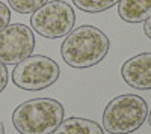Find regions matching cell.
I'll return each instance as SVG.
<instances>
[{
  "label": "cell",
  "mask_w": 151,
  "mask_h": 134,
  "mask_svg": "<svg viewBox=\"0 0 151 134\" xmlns=\"http://www.w3.org/2000/svg\"><path fill=\"white\" fill-rule=\"evenodd\" d=\"M110 41L103 30L85 24L71 30L60 45L64 62L76 69L98 65L107 56Z\"/></svg>",
  "instance_id": "1"
},
{
  "label": "cell",
  "mask_w": 151,
  "mask_h": 134,
  "mask_svg": "<svg viewBox=\"0 0 151 134\" xmlns=\"http://www.w3.org/2000/svg\"><path fill=\"white\" fill-rule=\"evenodd\" d=\"M64 120V105L53 98L21 103L12 113V124L20 134H52Z\"/></svg>",
  "instance_id": "2"
},
{
  "label": "cell",
  "mask_w": 151,
  "mask_h": 134,
  "mask_svg": "<svg viewBox=\"0 0 151 134\" xmlns=\"http://www.w3.org/2000/svg\"><path fill=\"white\" fill-rule=\"evenodd\" d=\"M148 116L147 101L139 95L125 93L109 101L103 113V130L109 134H132Z\"/></svg>",
  "instance_id": "3"
},
{
  "label": "cell",
  "mask_w": 151,
  "mask_h": 134,
  "mask_svg": "<svg viewBox=\"0 0 151 134\" xmlns=\"http://www.w3.org/2000/svg\"><path fill=\"white\" fill-rule=\"evenodd\" d=\"M76 23V12L73 6L64 0H52L32 12V29L48 39L67 36Z\"/></svg>",
  "instance_id": "4"
},
{
  "label": "cell",
  "mask_w": 151,
  "mask_h": 134,
  "mask_svg": "<svg viewBox=\"0 0 151 134\" xmlns=\"http://www.w3.org/2000/svg\"><path fill=\"white\" fill-rule=\"evenodd\" d=\"M59 74V65L53 59L42 54H30L17 63L12 71V81L17 88L24 91H42L53 86Z\"/></svg>",
  "instance_id": "5"
},
{
  "label": "cell",
  "mask_w": 151,
  "mask_h": 134,
  "mask_svg": "<svg viewBox=\"0 0 151 134\" xmlns=\"http://www.w3.org/2000/svg\"><path fill=\"white\" fill-rule=\"evenodd\" d=\"M35 50V36L30 27L23 23L8 24L0 30V62L5 65L18 63Z\"/></svg>",
  "instance_id": "6"
},
{
  "label": "cell",
  "mask_w": 151,
  "mask_h": 134,
  "mask_svg": "<svg viewBox=\"0 0 151 134\" xmlns=\"http://www.w3.org/2000/svg\"><path fill=\"white\" fill-rule=\"evenodd\" d=\"M121 77L129 86L137 91L151 89V51L125 60L121 66Z\"/></svg>",
  "instance_id": "7"
},
{
  "label": "cell",
  "mask_w": 151,
  "mask_h": 134,
  "mask_svg": "<svg viewBox=\"0 0 151 134\" xmlns=\"http://www.w3.org/2000/svg\"><path fill=\"white\" fill-rule=\"evenodd\" d=\"M118 15L125 23H144L151 17V0H119Z\"/></svg>",
  "instance_id": "8"
},
{
  "label": "cell",
  "mask_w": 151,
  "mask_h": 134,
  "mask_svg": "<svg viewBox=\"0 0 151 134\" xmlns=\"http://www.w3.org/2000/svg\"><path fill=\"white\" fill-rule=\"evenodd\" d=\"M52 134H104V131L95 120L85 118H70L62 120Z\"/></svg>",
  "instance_id": "9"
},
{
  "label": "cell",
  "mask_w": 151,
  "mask_h": 134,
  "mask_svg": "<svg viewBox=\"0 0 151 134\" xmlns=\"http://www.w3.org/2000/svg\"><path fill=\"white\" fill-rule=\"evenodd\" d=\"M118 2L119 0H73L76 8L88 14H98V12L107 11L112 6L118 5Z\"/></svg>",
  "instance_id": "10"
},
{
  "label": "cell",
  "mask_w": 151,
  "mask_h": 134,
  "mask_svg": "<svg viewBox=\"0 0 151 134\" xmlns=\"http://www.w3.org/2000/svg\"><path fill=\"white\" fill-rule=\"evenodd\" d=\"M47 2L48 0H8L12 11L18 12V14H32Z\"/></svg>",
  "instance_id": "11"
},
{
  "label": "cell",
  "mask_w": 151,
  "mask_h": 134,
  "mask_svg": "<svg viewBox=\"0 0 151 134\" xmlns=\"http://www.w3.org/2000/svg\"><path fill=\"white\" fill-rule=\"evenodd\" d=\"M9 21H11V11L3 2H0V30L5 29L9 24Z\"/></svg>",
  "instance_id": "12"
},
{
  "label": "cell",
  "mask_w": 151,
  "mask_h": 134,
  "mask_svg": "<svg viewBox=\"0 0 151 134\" xmlns=\"http://www.w3.org/2000/svg\"><path fill=\"white\" fill-rule=\"evenodd\" d=\"M6 84H8V69H6L5 63L0 62V93L3 92Z\"/></svg>",
  "instance_id": "13"
},
{
  "label": "cell",
  "mask_w": 151,
  "mask_h": 134,
  "mask_svg": "<svg viewBox=\"0 0 151 134\" xmlns=\"http://www.w3.org/2000/svg\"><path fill=\"white\" fill-rule=\"evenodd\" d=\"M144 32H145V35L148 36V38L151 39V17L144 21Z\"/></svg>",
  "instance_id": "14"
},
{
  "label": "cell",
  "mask_w": 151,
  "mask_h": 134,
  "mask_svg": "<svg viewBox=\"0 0 151 134\" xmlns=\"http://www.w3.org/2000/svg\"><path fill=\"white\" fill-rule=\"evenodd\" d=\"M0 134H5V125H3V122H0Z\"/></svg>",
  "instance_id": "15"
},
{
  "label": "cell",
  "mask_w": 151,
  "mask_h": 134,
  "mask_svg": "<svg viewBox=\"0 0 151 134\" xmlns=\"http://www.w3.org/2000/svg\"><path fill=\"white\" fill-rule=\"evenodd\" d=\"M148 122H150V125H151V110H150V113H148Z\"/></svg>",
  "instance_id": "16"
}]
</instances>
